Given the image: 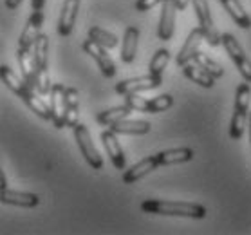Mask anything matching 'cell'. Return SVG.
<instances>
[{
  "mask_svg": "<svg viewBox=\"0 0 251 235\" xmlns=\"http://www.w3.org/2000/svg\"><path fill=\"white\" fill-rule=\"evenodd\" d=\"M202 40H204V36H202V31H201L199 27H195L190 31L188 38H186L184 46L181 47V51H179V54H177V58H176V63L179 67H183L184 63H188L190 60L194 58L195 52L199 51Z\"/></svg>",
  "mask_w": 251,
  "mask_h": 235,
  "instance_id": "cell-17",
  "label": "cell"
},
{
  "mask_svg": "<svg viewBox=\"0 0 251 235\" xmlns=\"http://www.w3.org/2000/svg\"><path fill=\"white\" fill-rule=\"evenodd\" d=\"M65 127L75 129L80 123V94L75 87H65Z\"/></svg>",
  "mask_w": 251,
  "mask_h": 235,
  "instance_id": "cell-16",
  "label": "cell"
},
{
  "mask_svg": "<svg viewBox=\"0 0 251 235\" xmlns=\"http://www.w3.org/2000/svg\"><path fill=\"white\" fill-rule=\"evenodd\" d=\"M163 83V76L155 75H147V76H137V78H128L123 80L116 85V92L118 94H134V92H143V91H152Z\"/></svg>",
  "mask_w": 251,
  "mask_h": 235,
  "instance_id": "cell-8",
  "label": "cell"
},
{
  "mask_svg": "<svg viewBox=\"0 0 251 235\" xmlns=\"http://www.w3.org/2000/svg\"><path fill=\"white\" fill-rule=\"evenodd\" d=\"M20 4H22V0H6V7L7 9H13V11H15Z\"/></svg>",
  "mask_w": 251,
  "mask_h": 235,
  "instance_id": "cell-34",
  "label": "cell"
},
{
  "mask_svg": "<svg viewBox=\"0 0 251 235\" xmlns=\"http://www.w3.org/2000/svg\"><path fill=\"white\" fill-rule=\"evenodd\" d=\"M194 4L195 15L199 18V29L202 31L204 40L210 44L211 47L221 46V33L217 31L213 18H211L210 6H208V0H190Z\"/></svg>",
  "mask_w": 251,
  "mask_h": 235,
  "instance_id": "cell-5",
  "label": "cell"
},
{
  "mask_svg": "<svg viewBox=\"0 0 251 235\" xmlns=\"http://www.w3.org/2000/svg\"><path fill=\"white\" fill-rule=\"evenodd\" d=\"M137 42H139V29L134 26L126 27L125 36H123V46H121V60L125 63H132L136 60Z\"/></svg>",
  "mask_w": 251,
  "mask_h": 235,
  "instance_id": "cell-22",
  "label": "cell"
},
{
  "mask_svg": "<svg viewBox=\"0 0 251 235\" xmlns=\"http://www.w3.org/2000/svg\"><path fill=\"white\" fill-rule=\"evenodd\" d=\"M141 210L145 213L154 215H174V217H190L204 219L208 210L197 203H184V201H163V199H147L141 203Z\"/></svg>",
  "mask_w": 251,
  "mask_h": 235,
  "instance_id": "cell-2",
  "label": "cell"
},
{
  "mask_svg": "<svg viewBox=\"0 0 251 235\" xmlns=\"http://www.w3.org/2000/svg\"><path fill=\"white\" fill-rule=\"evenodd\" d=\"M83 51L89 54L91 58H94L98 63V67L101 71L103 76H107V78H114L116 76V63L112 62V58L107 54V49L101 46H98L96 42H92L91 38L89 40L83 42Z\"/></svg>",
  "mask_w": 251,
  "mask_h": 235,
  "instance_id": "cell-9",
  "label": "cell"
},
{
  "mask_svg": "<svg viewBox=\"0 0 251 235\" xmlns=\"http://www.w3.org/2000/svg\"><path fill=\"white\" fill-rule=\"evenodd\" d=\"M157 166H159V163L155 159V156L145 157V159H141L134 166H130L128 170H125V174H123V183H126V184L136 183V181L143 179L145 176H149L150 172H154Z\"/></svg>",
  "mask_w": 251,
  "mask_h": 235,
  "instance_id": "cell-19",
  "label": "cell"
},
{
  "mask_svg": "<svg viewBox=\"0 0 251 235\" xmlns=\"http://www.w3.org/2000/svg\"><path fill=\"white\" fill-rule=\"evenodd\" d=\"M221 4L226 11L229 13V17L233 18V22L242 29H250L251 27V18L250 15L244 11V7L239 0H221Z\"/></svg>",
  "mask_w": 251,
  "mask_h": 235,
  "instance_id": "cell-24",
  "label": "cell"
},
{
  "mask_svg": "<svg viewBox=\"0 0 251 235\" xmlns=\"http://www.w3.org/2000/svg\"><path fill=\"white\" fill-rule=\"evenodd\" d=\"M73 131H75V139H76V143H78V147H80L81 156L85 157V161L94 168V170H101L103 159H101V156H100V152H98L96 145L92 143L89 129H87L85 125L78 123Z\"/></svg>",
  "mask_w": 251,
  "mask_h": 235,
  "instance_id": "cell-7",
  "label": "cell"
},
{
  "mask_svg": "<svg viewBox=\"0 0 251 235\" xmlns=\"http://www.w3.org/2000/svg\"><path fill=\"white\" fill-rule=\"evenodd\" d=\"M248 116H250V141H251V112Z\"/></svg>",
  "mask_w": 251,
  "mask_h": 235,
  "instance_id": "cell-36",
  "label": "cell"
},
{
  "mask_svg": "<svg viewBox=\"0 0 251 235\" xmlns=\"http://www.w3.org/2000/svg\"><path fill=\"white\" fill-rule=\"evenodd\" d=\"M0 80L4 81L7 89L15 92L38 118H42V120H51V109H49V105H47L42 98L36 96V94H34V89H31L25 81L20 80V78L13 73V69H9L7 65H0Z\"/></svg>",
  "mask_w": 251,
  "mask_h": 235,
  "instance_id": "cell-1",
  "label": "cell"
},
{
  "mask_svg": "<svg viewBox=\"0 0 251 235\" xmlns=\"http://www.w3.org/2000/svg\"><path fill=\"white\" fill-rule=\"evenodd\" d=\"M0 203L13 205V207H22V208H34V207H38L40 197L36 194H29V192L9 190L6 186V188L0 190Z\"/></svg>",
  "mask_w": 251,
  "mask_h": 235,
  "instance_id": "cell-15",
  "label": "cell"
},
{
  "mask_svg": "<svg viewBox=\"0 0 251 235\" xmlns=\"http://www.w3.org/2000/svg\"><path fill=\"white\" fill-rule=\"evenodd\" d=\"M31 9L34 13H44V9H46V0H31Z\"/></svg>",
  "mask_w": 251,
  "mask_h": 235,
  "instance_id": "cell-32",
  "label": "cell"
},
{
  "mask_svg": "<svg viewBox=\"0 0 251 235\" xmlns=\"http://www.w3.org/2000/svg\"><path fill=\"white\" fill-rule=\"evenodd\" d=\"M174 2H176L177 11H184V9L188 7V4H190V0H174Z\"/></svg>",
  "mask_w": 251,
  "mask_h": 235,
  "instance_id": "cell-33",
  "label": "cell"
},
{
  "mask_svg": "<svg viewBox=\"0 0 251 235\" xmlns=\"http://www.w3.org/2000/svg\"><path fill=\"white\" fill-rule=\"evenodd\" d=\"M33 56L36 65V81H34V91L40 96H47L51 91V76H49V36L46 33H40L38 38L33 44Z\"/></svg>",
  "mask_w": 251,
  "mask_h": 235,
  "instance_id": "cell-3",
  "label": "cell"
},
{
  "mask_svg": "<svg viewBox=\"0 0 251 235\" xmlns=\"http://www.w3.org/2000/svg\"><path fill=\"white\" fill-rule=\"evenodd\" d=\"M170 62V51L168 49H159V51H155V54L152 56L150 60V75H155V76H163V71L166 69V65Z\"/></svg>",
  "mask_w": 251,
  "mask_h": 235,
  "instance_id": "cell-29",
  "label": "cell"
},
{
  "mask_svg": "<svg viewBox=\"0 0 251 235\" xmlns=\"http://www.w3.org/2000/svg\"><path fill=\"white\" fill-rule=\"evenodd\" d=\"M165 0H137L136 2V11L139 13H145V11H150L152 7L159 6V4H163Z\"/></svg>",
  "mask_w": 251,
  "mask_h": 235,
  "instance_id": "cell-31",
  "label": "cell"
},
{
  "mask_svg": "<svg viewBox=\"0 0 251 235\" xmlns=\"http://www.w3.org/2000/svg\"><path fill=\"white\" fill-rule=\"evenodd\" d=\"M7 186V181H6V176H4V170H2V165H0V190L6 188Z\"/></svg>",
  "mask_w": 251,
  "mask_h": 235,
  "instance_id": "cell-35",
  "label": "cell"
},
{
  "mask_svg": "<svg viewBox=\"0 0 251 235\" xmlns=\"http://www.w3.org/2000/svg\"><path fill=\"white\" fill-rule=\"evenodd\" d=\"M44 20H46V15L44 13H31L25 22V27H24L22 35H20V40H18V46L25 47V49H33L34 40L38 38V35L42 33V27H44Z\"/></svg>",
  "mask_w": 251,
  "mask_h": 235,
  "instance_id": "cell-13",
  "label": "cell"
},
{
  "mask_svg": "<svg viewBox=\"0 0 251 235\" xmlns=\"http://www.w3.org/2000/svg\"><path fill=\"white\" fill-rule=\"evenodd\" d=\"M89 38H91L92 42H96L98 46L105 47V49H112V47L118 46V38H116L112 33H109V31H105V29L98 27V26H92L91 29H89Z\"/></svg>",
  "mask_w": 251,
  "mask_h": 235,
  "instance_id": "cell-27",
  "label": "cell"
},
{
  "mask_svg": "<svg viewBox=\"0 0 251 235\" xmlns=\"http://www.w3.org/2000/svg\"><path fill=\"white\" fill-rule=\"evenodd\" d=\"M17 58H18L20 71H22V80L25 81L31 89H34V81H36V65H34L33 51H31V49H25V47L18 46Z\"/></svg>",
  "mask_w": 251,
  "mask_h": 235,
  "instance_id": "cell-18",
  "label": "cell"
},
{
  "mask_svg": "<svg viewBox=\"0 0 251 235\" xmlns=\"http://www.w3.org/2000/svg\"><path fill=\"white\" fill-rule=\"evenodd\" d=\"M130 112H132V109L128 105H120V107H112V109H109V110L100 112V114L96 116V120H98V123L109 127V125H112V123H116V121L128 118Z\"/></svg>",
  "mask_w": 251,
  "mask_h": 235,
  "instance_id": "cell-25",
  "label": "cell"
},
{
  "mask_svg": "<svg viewBox=\"0 0 251 235\" xmlns=\"http://www.w3.org/2000/svg\"><path fill=\"white\" fill-rule=\"evenodd\" d=\"M192 62H195L197 65H199L201 69H204L206 73L210 76H213L215 80L217 78H223L224 76V69H223V65L221 63H217L215 60H211L208 54H204V52H195L194 58H192Z\"/></svg>",
  "mask_w": 251,
  "mask_h": 235,
  "instance_id": "cell-26",
  "label": "cell"
},
{
  "mask_svg": "<svg viewBox=\"0 0 251 235\" xmlns=\"http://www.w3.org/2000/svg\"><path fill=\"white\" fill-rule=\"evenodd\" d=\"M100 138H101V143L105 147V150H107V156L110 157L112 165L118 170H123L126 165V159H125V152L121 149V143L118 141V136L109 129V131H103Z\"/></svg>",
  "mask_w": 251,
  "mask_h": 235,
  "instance_id": "cell-14",
  "label": "cell"
},
{
  "mask_svg": "<svg viewBox=\"0 0 251 235\" xmlns=\"http://www.w3.org/2000/svg\"><path fill=\"white\" fill-rule=\"evenodd\" d=\"M250 102H251V87L250 83H240L235 92V109L233 118L229 123V138L239 141L244 134L246 120H248V112H250Z\"/></svg>",
  "mask_w": 251,
  "mask_h": 235,
  "instance_id": "cell-4",
  "label": "cell"
},
{
  "mask_svg": "<svg viewBox=\"0 0 251 235\" xmlns=\"http://www.w3.org/2000/svg\"><path fill=\"white\" fill-rule=\"evenodd\" d=\"M183 73L188 80H192L194 83H197L201 87H204V89H211V87L215 85V78L208 75L204 69H201L199 65L195 62H192V60L183 65Z\"/></svg>",
  "mask_w": 251,
  "mask_h": 235,
  "instance_id": "cell-23",
  "label": "cell"
},
{
  "mask_svg": "<svg viewBox=\"0 0 251 235\" xmlns=\"http://www.w3.org/2000/svg\"><path fill=\"white\" fill-rule=\"evenodd\" d=\"M155 159H157L159 166L179 165V163H188V161L194 159V150L188 149V147L163 150V152H159V154H155Z\"/></svg>",
  "mask_w": 251,
  "mask_h": 235,
  "instance_id": "cell-21",
  "label": "cell"
},
{
  "mask_svg": "<svg viewBox=\"0 0 251 235\" xmlns=\"http://www.w3.org/2000/svg\"><path fill=\"white\" fill-rule=\"evenodd\" d=\"M161 6H163V9H161L159 26H157V36H159V40L166 42L174 36V31H176L177 7L174 0H165Z\"/></svg>",
  "mask_w": 251,
  "mask_h": 235,
  "instance_id": "cell-11",
  "label": "cell"
},
{
  "mask_svg": "<svg viewBox=\"0 0 251 235\" xmlns=\"http://www.w3.org/2000/svg\"><path fill=\"white\" fill-rule=\"evenodd\" d=\"M78 9H80V0H65L60 13L56 24V33L60 36H69L73 33L76 24V17H78Z\"/></svg>",
  "mask_w": 251,
  "mask_h": 235,
  "instance_id": "cell-12",
  "label": "cell"
},
{
  "mask_svg": "<svg viewBox=\"0 0 251 235\" xmlns=\"http://www.w3.org/2000/svg\"><path fill=\"white\" fill-rule=\"evenodd\" d=\"M221 44H223V47L229 54V58H231L233 63L237 65V69H239V73L242 75V78H244L248 83H251V60L246 56L244 49H242V46L237 42V38H235L233 35H229V33H224V35H221Z\"/></svg>",
  "mask_w": 251,
  "mask_h": 235,
  "instance_id": "cell-6",
  "label": "cell"
},
{
  "mask_svg": "<svg viewBox=\"0 0 251 235\" xmlns=\"http://www.w3.org/2000/svg\"><path fill=\"white\" fill-rule=\"evenodd\" d=\"M109 129L114 134H136V136H143V134H149L152 125L149 121H143V120H120L109 125Z\"/></svg>",
  "mask_w": 251,
  "mask_h": 235,
  "instance_id": "cell-20",
  "label": "cell"
},
{
  "mask_svg": "<svg viewBox=\"0 0 251 235\" xmlns=\"http://www.w3.org/2000/svg\"><path fill=\"white\" fill-rule=\"evenodd\" d=\"M65 85L62 83H52L49 96H51V120L56 129H63L65 127Z\"/></svg>",
  "mask_w": 251,
  "mask_h": 235,
  "instance_id": "cell-10",
  "label": "cell"
},
{
  "mask_svg": "<svg viewBox=\"0 0 251 235\" xmlns=\"http://www.w3.org/2000/svg\"><path fill=\"white\" fill-rule=\"evenodd\" d=\"M125 105H128L132 110L145 112V107H147V98H141L137 92H134V94H125Z\"/></svg>",
  "mask_w": 251,
  "mask_h": 235,
  "instance_id": "cell-30",
  "label": "cell"
},
{
  "mask_svg": "<svg viewBox=\"0 0 251 235\" xmlns=\"http://www.w3.org/2000/svg\"><path fill=\"white\" fill-rule=\"evenodd\" d=\"M174 105V98L170 94H161V96H155L152 100H147V107H145V112H150V114H157V112H165Z\"/></svg>",
  "mask_w": 251,
  "mask_h": 235,
  "instance_id": "cell-28",
  "label": "cell"
}]
</instances>
